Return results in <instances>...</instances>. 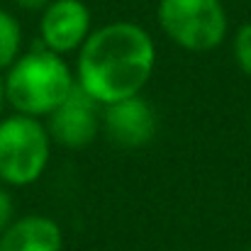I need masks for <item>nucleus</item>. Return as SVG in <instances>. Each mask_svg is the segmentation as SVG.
<instances>
[{
    "instance_id": "f257e3e1",
    "label": "nucleus",
    "mask_w": 251,
    "mask_h": 251,
    "mask_svg": "<svg viewBox=\"0 0 251 251\" xmlns=\"http://www.w3.org/2000/svg\"><path fill=\"white\" fill-rule=\"evenodd\" d=\"M156 42L151 32L129 20L93 27L76 51V85L98 105L142 95L156 71Z\"/></svg>"
},
{
    "instance_id": "f03ea898",
    "label": "nucleus",
    "mask_w": 251,
    "mask_h": 251,
    "mask_svg": "<svg viewBox=\"0 0 251 251\" xmlns=\"http://www.w3.org/2000/svg\"><path fill=\"white\" fill-rule=\"evenodd\" d=\"M2 85L12 112L44 120L76 88V74L66 56L37 44L2 71Z\"/></svg>"
},
{
    "instance_id": "7ed1b4c3",
    "label": "nucleus",
    "mask_w": 251,
    "mask_h": 251,
    "mask_svg": "<svg viewBox=\"0 0 251 251\" xmlns=\"http://www.w3.org/2000/svg\"><path fill=\"white\" fill-rule=\"evenodd\" d=\"M54 142L44 120L10 112L0 117V183L7 188L34 185L51 164Z\"/></svg>"
},
{
    "instance_id": "20e7f679",
    "label": "nucleus",
    "mask_w": 251,
    "mask_h": 251,
    "mask_svg": "<svg viewBox=\"0 0 251 251\" xmlns=\"http://www.w3.org/2000/svg\"><path fill=\"white\" fill-rule=\"evenodd\" d=\"M156 22L168 42L188 54L215 51L229 34L225 0H159Z\"/></svg>"
},
{
    "instance_id": "39448f33",
    "label": "nucleus",
    "mask_w": 251,
    "mask_h": 251,
    "mask_svg": "<svg viewBox=\"0 0 251 251\" xmlns=\"http://www.w3.org/2000/svg\"><path fill=\"white\" fill-rule=\"evenodd\" d=\"M156 129V110L144 95L122 98L100 107V134H105L120 149L137 151L149 147Z\"/></svg>"
},
{
    "instance_id": "423d86ee",
    "label": "nucleus",
    "mask_w": 251,
    "mask_h": 251,
    "mask_svg": "<svg viewBox=\"0 0 251 251\" xmlns=\"http://www.w3.org/2000/svg\"><path fill=\"white\" fill-rule=\"evenodd\" d=\"M100 107L78 85L66 95V100L44 117V127L54 142L66 151L88 149L100 137Z\"/></svg>"
},
{
    "instance_id": "0eeeda50",
    "label": "nucleus",
    "mask_w": 251,
    "mask_h": 251,
    "mask_svg": "<svg viewBox=\"0 0 251 251\" xmlns=\"http://www.w3.org/2000/svg\"><path fill=\"white\" fill-rule=\"evenodd\" d=\"M93 32V12L83 0H51L39 15V44L61 56H76Z\"/></svg>"
},
{
    "instance_id": "6e6552de",
    "label": "nucleus",
    "mask_w": 251,
    "mask_h": 251,
    "mask_svg": "<svg viewBox=\"0 0 251 251\" xmlns=\"http://www.w3.org/2000/svg\"><path fill=\"white\" fill-rule=\"evenodd\" d=\"M0 251H64V229L42 212L17 215L0 234Z\"/></svg>"
},
{
    "instance_id": "1a4fd4ad",
    "label": "nucleus",
    "mask_w": 251,
    "mask_h": 251,
    "mask_svg": "<svg viewBox=\"0 0 251 251\" xmlns=\"http://www.w3.org/2000/svg\"><path fill=\"white\" fill-rule=\"evenodd\" d=\"M22 42L25 37L20 20L10 10L0 7V71H5L22 54Z\"/></svg>"
},
{
    "instance_id": "9d476101",
    "label": "nucleus",
    "mask_w": 251,
    "mask_h": 251,
    "mask_svg": "<svg viewBox=\"0 0 251 251\" xmlns=\"http://www.w3.org/2000/svg\"><path fill=\"white\" fill-rule=\"evenodd\" d=\"M232 59L239 74L251 81V20L239 25L232 34Z\"/></svg>"
},
{
    "instance_id": "9b49d317",
    "label": "nucleus",
    "mask_w": 251,
    "mask_h": 251,
    "mask_svg": "<svg viewBox=\"0 0 251 251\" xmlns=\"http://www.w3.org/2000/svg\"><path fill=\"white\" fill-rule=\"evenodd\" d=\"M17 217V207H15V198H12V188L0 183V234L10 227V222Z\"/></svg>"
},
{
    "instance_id": "f8f14e48",
    "label": "nucleus",
    "mask_w": 251,
    "mask_h": 251,
    "mask_svg": "<svg viewBox=\"0 0 251 251\" xmlns=\"http://www.w3.org/2000/svg\"><path fill=\"white\" fill-rule=\"evenodd\" d=\"M12 2H15L20 10H29V12L39 10V12H42V10H44V7H47L51 0H12Z\"/></svg>"
},
{
    "instance_id": "ddd939ff",
    "label": "nucleus",
    "mask_w": 251,
    "mask_h": 251,
    "mask_svg": "<svg viewBox=\"0 0 251 251\" xmlns=\"http://www.w3.org/2000/svg\"><path fill=\"white\" fill-rule=\"evenodd\" d=\"M5 107L7 102H5V85H2V71H0V117L5 115Z\"/></svg>"
},
{
    "instance_id": "4468645a",
    "label": "nucleus",
    "mask_w": 251,
    "mask_h": 251,
    "mask_svg": "<svg viewBox=\"0 0 251 251\" xmlns=\"http://www.w3.org/2000/svg\"><path fill=\"white\" fill-rule=\"evenodd\" d=\"M249 134H251V115H249Z\"/></svg>"
},
{
    "instance_id": "2eb2a0df",
    "label": "nucleus",
    "mask_w": 251,
    "mask_h": 251,
    "mask_svg": "<svg viewBox=\"0 0 251 251\" xmlns=\"http://www.w3.org/2000/svg\"><path fill=\"white\" fill-rule=\"evenodd\" d=\"M247 251H251V244H249V247H247Z\"/></svg>"
},
{
    "instance_id": "dca6fc26",
    "label": "nucleus",
    "mask_w": 251,
    "mask_h": 251,
    "mask_svg": "<svg viewBox=\"0 0 251 251\" xmlns=\"http://www.w3.org/2000/svg\"><path fill=\"white\" fill-rule=\"evenodd\" d=\"M249 210H251V198H249Z\"/></svg>"
}]
</instances>
